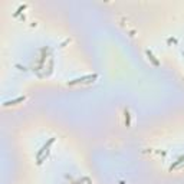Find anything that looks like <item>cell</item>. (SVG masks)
<instances>
[{
  "mask_svg": "<svg viewBox=\"0 0 184 184\" xmlns=\"http://www.w3.org/2000/svg\"><path fill=\"white\" fill-rule=\"evenodd\" d=\"M145 53H147V56H148V58H150V59H151V61H152V63H154V65H155V66H158V65H160V62H158V61H157V59L154 58V55L151 53V51H147Z\"/></svg>",
  "mask_w": 184,
  "mask_h": 184,
  "instance_id": "cell-4",
  "label": "cell"
},
{
  "mask_svg": "<svg viewBox=\"0 0 184 184\" xmlns=\"http://www.w3.org/2000/svg\"><path fill=\"white\" fill-rule=\"evenodd\" d=\"M183 56H184V52H183Z\"/></svg>",
  "mask_w": 184,
  "mask_h": 184,
  "instance_id": "cell-7",
  "label": "cell"
},
{
  "mask_svg": "<svg viewBox=\"0 0 184 184\" xmlns=\"http://www.w3.org/2000/svg\"><path fill=\"white\" fill-rule=\"evenodd\" d=\"M55 142V137H52V138H49V141L46 142V144H43L42 145V148L39 150V151L36 152V160H38V164H42L43 162V160L48 157V154H49V148H51V145Z\"/></svg>",
  "mask_w": 184,
  "mask_h": 184,
  "instance_id": "cell-1",
  "label": "cell"
},
{
  "mask_svg": "<svg viewBox=\"0 0 184 184\" xmlns=\"http://www.w3.org/2000/svg\"><path fill=\"white\" fill-rule=\"evenodd\" d=\"M125 124H127V127H130V111L128 109L125 111Z\"/></svg>",
  "mask_w": 184,
  "mask_h": 184,
  "instance_id": "cell-6",
  "label": "cell"
},
{
  "mask_svg": "<svg viewBox=\"0 0 184 184\" xmlns=\"http://www.w3.org/2000/svg\"><path fill=\"white\" fill-rule=\"evenodd\" d=\"M25 101V97H19V98H16V99H10V101H6L3 105L4 107H7V105H16L17 102H23Z\"/></svg>",
  "mask_w": 184,
  "mask_h": 184,
  "instance_id": "cell-3",
  "label": "cell"
},
{
  "mask_svg": "<svg viewBox=\"0 0 184 184\" xmlns=\"http://www.w3.org/2000/svg\"><path fill=\"white\" fill-rule=\"evenodd\" d=\"M98 75L94 74V75H85V76H79V78H75L72 81H68V87H72V85H76V84H84V82H92L94 79H97Z\"/></svg>",
  "mask_w": 184,
  "mask_h": 184,
  "instance_id": "cell-2",
  "label": "cell"
},
{
  "mask_svg": "<svg viewBox=\"0 0 184 184\" xmlns=\"http://www.w3.org/2000/svg\"><path fill=\"white\" fill-rule=\"evenodd\" d=\"M181 162H184V155H183V157H180V158H178L177 161H175V162H173V164H171V167H170V170H173V168H175V167H177V165H180Z\"/></svg>",
  "mask_w": 184,
  "mask_h": 184,
  "instance_id": "cell-5",
  "label": "cell"
}]
</instances>
